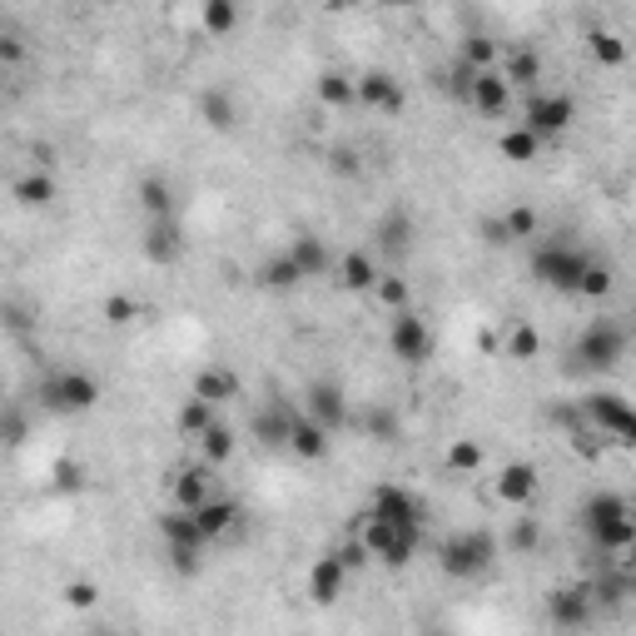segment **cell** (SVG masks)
Listing matches in <instances>:
<instances>
[{
	"label": "cell",
	"instance_id": "f6af8a7d",
	"mask_svg": "<svg viewBox=\"0 0 636 636\" xmlns=\"http://www.w3.org/2000/svg\"><path fill=\"white\" fill-rule=\"evenodd\" d=\"M463 66L467 70L497 66V41H493V35H467V41H463Z\"/></svg>",
	"mask_w": 636,
	"mask_h": 636
},
{
	"label": "cell",
	"instance_id": "9a60e30c",
	"mask_svg": "<svg viewBox=\"0 0 636 636\" xmlns=\"http://www.w3.org/2000/svg\"><path fill=\"white\" fill-rule=\"evenodd\" d=\"M299 463H324L328 453H334V432L319 428V423L309 418V413H293V428H289V442H284Z\"/></svg>",
	"mask_w": 636,
	"mask_h": 636
},
{
	"label": "cell",
	"instance_id": "603a6c76",
	"mask_svg": "<svg viewBox=\"0 0 636 636\" xmlns=\"http://www.w3.org/2000/svg\"><path fill=\"white\" fill-rule=\"evenodd\" d=\"M289 259L299 264L303 284H309V279H324V274H334V248H328L319 234H299V239H293V244H289Z\"/></svg>",
	"mask_w": 636,
	"mask_h": 636
},
{
	"label": "cell",
	"instance_id": "5b68a950",
	"mask_svg": "<svg viewBox=\"0 0 636 636\" xmlns=\"http://www.w3.org/2000/svg\"><path fill=\"white\" fill-rule=\"evenodd\" d=\"M41 403L50 413H60V418H80V413H90L100 403V378L85 373V368H60V373H50L41 383Z\"/></svg>",
	"mask_w": 636,
	"mask_h": 636
},
{
	"label": "cell",
	"instance_id": "ffe728a7",
	"mask_svg": "<svg viewBox=\"0 0 636 636\" xmlns=\"http://www.w3.org/2000/svg\"><path fill=\"white\" fill-rule=\"evenodd\" d=\"M344 587H348V567L334 557V552H324V557L309 567V597L319 606H334L338 597H344Z\"/></svg>",
	"mask_w": 636,
	"mask_h": 636
},
{
	"label": "cell",
	"instance_id": "8992f818",
	"mask_svg": "<svg viewBox=\"0 0 636 636\" xmlns=\"http://www.w3.org/2000/svg\"><path fill=\"white\" fill-rule=\"evenodd\" d=\"M626 324L622 319H592V324L577 334V363L592 368V373H612L626 358Z\"/></svg>",
	"mask_w": 636,
	"mask_h": 636
},
{
	"label": "cell",
	"instance_id": "6da1fadb",
	"mask_svg": "<svg viewBox=\"0 0 636 636\" xmlns=\"http://www.w3.org/2000/svg\"><path fill=\"white\" fill-rule=\"evenodd\" d=\"M582 528H587V537H592V547L606 552V557H622V552H632V542H636L632 502H626L622 493L587 497V502H582Z\"/></svg>",
	"mask_w": 636,
	"mask_h": 636
},
{
	"label": "cell",
	"instance_id": "7402d4cb",
	"mask_svg": "<svg viewBox=\"0 0 636 636\" xmlns=\"http://www.w3.org/2000/svg\"><path fill=\"white\" fill-rule=\"evenodd\" d=\"M537 487H542V477H537V467L532 463H507L502 473H497V497H502L507 507H532V497H537Z\"/></svg>",
	"mask_w": 636,
	"mask_h": 636
},
{
	"label": "cell",
	"instance_id": "816d5d0a",
	"mask_svg": "<svg viewBox=\"0 0 636 636\" xmlns=\"http://www.w3.org/2000/svg\"><path fill=\"white\" fill-rule=\"evenodd\" d=\"M21 60H25V41H21V35H5V31H0V70L21 66Z\"/></svg>",
	"mask_w": 636,
	"mask_h": 636
},
{
	"label": "cell",
	"instance_id": "60d3db41",
	"mask_svg": "<svg viewBox=\"0 0 636 636\" xmlns=\"http://www.w3.org/2000/svg\"><path fill=\"white\" fill-rule=\"evenodd\" d=\"M368 293H373V299L383 303V309H389V313L413 309V289H408V279H398V274H378V284H373V289H368Z\"/></svg>",
	"mask_w": 636,
	"mask_h": 636
},
{
	"label": "cell",
	"instance_id": "484cf974",
	"mask_svg": "<svg viewBox=\"0 0 636 636\" xmlns=\"http://www.w3.org/2000/svg\"><path fill=\"white\" fill-rule=\"evenodd\" d=\"M209 493H215V483H209V463H189V467H180V473L170 477L174 507H189V512H195Z\"/></svg>",
	"mask_w": 636,
	"mask_h": 636
},
{
	"label": "cell",
	"instance_id": "836d02e7",
	"mask_svg": "<svg viewBox=\"0 0 636 636\" xmlns=\"http://www.w3.org/2000/svg\"><path fill=\"white\" fill-rule=\"evenodd\" d=\"M199 25H205V35H215V41L234 35L239 31V0H199Z\"/></svg>",
	"mask_w": 636,
	"mask_h": 636
},
{
	"label": "cell",
	"instance_id": "44dd1931",
	"mask_svg": "<svg viewBox=\"0 0 636 636\" xmlns=\"http://www.w3.org/2000/svg\"><path fill=\"white\" fill-rule=\"evenodd\" d=\"M195 522H199V532H205L209 542H219V537H229V532L244 522V512H239L234 497H215V493H209L205 502L195 507Z\"/></svg>",
	"mask_w": 636,
	"mask_h": 636
},
{
	"label": "cell",
	"instance_id": "4fadbf2b",
	"mask_svg": "<svg viewBox=\"0 0 636 636\" xmlns=\"http://www.w3.org/2000/svg\"><path fill=\"white\" fill-rule=\"evenodd\" d=\"M354 90H358V105L378 109V115H403V105H408V90H403L389 70H363V76L354 80Z\"/></svg>",
	"mask_w": 636,
	"mask_h": 636
},
{
	"label": "cell",
	"instance_id": "f5cc1de1",
	"mask_svg": "<svg viewBox=\"0 0 636 636\" xmlns=\"http://www.w3.org/2000/svg\"><path fill=\"white\" fill-rule=\"evenodd\" d=\"M328 170L344 174V180H354V174H363V160H358L354 150H334V154H328Z\"/></svg>",
	"mask_w": 636,
	"mask_h": 636
},
{
	"label": "cell",
	"instance_id": "9f6ffc18",
	"mask_svg": "<svg viewBox=\"0 0 636 636\" xmlns=\"http://www.w3.org/2000/svg\"><path fill=\"white\" fill-rule=\"evenodd\" d=\"M0 90H5V70H0Z\"/></svg>",
	"mask_w": 636,
	"mask_h": 636
},
{
	"label": "cell",
	"instance_id": "ab89813d",
	"mask_svg": "<svg viewBox=\"0 0 636 636\" xmlns=\"http://www.w3.org/2000/svg\"><path fill=\"white\" fill-rule=\"evenodd\" d=\"M31 438V413L21 403H0V448H21Z\"/></svg>",
	"mask_w": 636,
	"mask_h": 636
},
{
	"label": "cell",
	"instance_id": "d6a6232c",
	"mask_svg": "<svg viewBox=\"0 0 636 636\" xmlns=\"http://www.w3.org/2000/svg\"><path fill=\"white\" fill-rule=\"evenodd\" d=\"M483 463H487V448L477 438H453V442H448V453H442V467H448L453 477L483 473Z\"/></svg>",
	"mask_w": 636,
	"mask_h": 636
},
{
	"label": "cell",
	"instance_id": "d6986e66",
	"mask_svg": "<svg viewBox=\"0 0 636 636\" xmlns=\"http://www.w3.org/2000/svg\"><path fill=\"white\" fill-rule=\"evenodd\" d=\"M195 109H199V119H205V125H209V130H215V135L239 130V100H234V90H224V85L199 90Z\"/></svg>",
	"mask_w": 636,
	"mask_h": 636
},
{
	"label": "cell",
	"instance_id": "2e32d148",
	"mask_svg": "<svg viewBox=\"0 0 636 636\" xmlns=\"http://www.w3.org/2000/svg\"><path fill=\"white\" fill-rule=\"evenodd\" d=\"M378 259H373V248H344L334 259V279L344 293H368L378 284Z\"/></svg>",
	"mask_w": 636,
	"mask_h": 636
},
{
	"label": "cell",
	"instance_id": "ee69618b",
	"mask_svg": "<svg viewBox=\"0 0 636 636\" xmlns=\"http://www.w3.org/2000/svg\"><path fill=\"white\" fill-rule=\"evenodd\" d=\"M100 313H105L109 328H130L135 319H140V303H135L130 293H109V299L100 303Z\"/></svg>",
	"mask_w": 636,
	"mask_h": 636
},
{
	"label": "cell",
	"instance_id": "b9f144b4",
	"mask_svg": "<svg viewBox=\"0 0 636 636\" xmlns=\"http://www.w3.org/2000/svg\"><path fill=\"white\" fill-rule=\"evenodd\" d=\"M497 219H502V229H507L512 244H528V239H537V229H542V219H537V209H532V205H512L507 215H497Z\"/></svg>",
	"mask_w": 636,
	"mask_h": 636
},
{
	"label": "cell",
	"instance_id": "9c48e42d",
	"mask_svg": "<svg viewBox=\"0 0 636 636\" xmlns=\"http://www.w3.org/2000/svg\"><path fill=\"white\" fill-rule=\"evenodd\" d=\"M363 518H378V522H393V528H423L428 522V512H423L418 493H408V487L398 483H383L373 487V497H368Z\"/></svg>",
	"mask_w": 636,
	"mask_h": 636
},
{
	"label": "cell",
	"instance_id": "3957f363",
	"mask_svg": "<svg viewBox=\"0 0 636 636\" xmlns=\"http://www.w3.org/2000/svg\"><path fill=\"white\" fill-rule=\"evenodd\" d=\"M348 532L368 547V562H383V567H393V571L408 567V562L418 557V542H423V528H393V522L363 518V512H354Z\"/></svg>",
	"mask_w": 636,
	"mask_h": 636
},
{
	"label": "cell",
	"instance_id": "74e56055",
	"mask_svg": "<svg viewBox=\"0 0 636 636\" xmlns=\"http://www.w3.org/2000/svg\"><path fill=\"white\" fill-rule=\"evenodd\" d=\"M358 428H363L373 442H393L398 438V413L383 408V403H368V408L358 413Z\"/></svg>",
	"mask_w": 636,
	"mask_h": 636
},
{
	"label": "cell",
	"instance_id": "bcb514c9",
	"mask_svg": "<svg viewBox=\"0 0 636 636\" xmlns=\"http://www.w3.org/2000/svg\"><path fill=\"white\" fill-rule=\"evenodd\" d=\"M507 547L518 552V557H532V552L542 547V528H537V518H518V522H512V532H507Z\"/></svg>",
	"mask_w": 636,
	"mask_h": 636
},
{
	"label": "cell",
	"instance_id": "8d00e7d4",
	"mask_svg": "<svg viewBox=\"0 0 636 636\" xmlns=\"http://www.w3.org/2000/svg\"><path fill=\"white\" fill-rule=\"evenodd\" d=\"M587 55H592L602 70H622L626 66V41L616 31H592L587 35Z\"/></svg>",
	"mask_w": 636,
	"mask_h": 636
},
{
	"label": "cell",
	"instance_id": "f35d334b",
	"mask_svg": "<svg viewBox=\"0 0 636 636\" xmlns=\"http://www.w3.org/2000/svg\"><path fill=\"white\" fill-rule=\"evenodd\" d=\"M209 423H215V403L195 398V393H189V398H184V408L174 413V428H180L184 438H199V432H205Z\"/></svg>",
	"mask_w": 636,
	"mask_h": 636
},
{
	"label": "cell",
	"instance_id": "8fae6325",
	"mask_svg": "<svg viewBox=\"0 0 636 636\" xmlns=\"http://www.w3.org/2000/svg\"><path fill=\"white\" fill-rule=\"evenodd\" d=\"M303 413H309L319 428H328V432H338V428H348L354 423V408H348V393L338 389V383H309V393H303Z\"/></svg>",
	"mask_w": 636,
	"mask_h": 636
},
{
	"label": "cell",
	"instance_id": "7bdbcfd3",
	"mask_svg": "<svg viewBox=\"0 0 636 636\" xmlns=\"http://www.w3.org/2000/svg\"><path fill=\"white\" fill-rule=\"evenodd\" d=\"M502 348H507V358H518V363H532V358L542 354V334L532 324H512L507 328V338H502Z\"/></svg>",
	"mask_w": 636,
	"mask_h": 636
},
{
	"label": "cell",
	"instance_id": "1f68e13d",
	"mask_svg": "<svg viewBox=\"0 0 636 636\" xmlns=\"http://www.w3.org/2000/svg\"><path fill=\"white\" fill-rule=\"evenodd\" d=\"M313 95H319V105H328V109L358 105L354 76H344V70H319V80H313Z\"/></svg>",
	"mask_w": 636,
	"mask_h": 636
},
{
	"label": "cell",
	"instance_id": "e0dca14e",
	"mask_svg": "<svg viewBox=\"0 0 636 636\" xmlns=\"http://www.w3.org/2000/svg\"><path fill=\"white\" fill-rule=\"evenodd\" d=\"M592 597L582 587H562V592H547V622L562 626V632H577V626L592 622Z\"/></svg>",
	"mask_w": 636,
	"mask_h": 636
},
{
	"label": "cell",
	"instance_id": "db71d44e",
	"mask_svg": "<svg viewBox=\"0 0 636 636\" xmlns=\"http://www.w3.org/2000/svg\"><path fill=\"white\" fill-rule=\"evenodd\" d=\"M477 234H483V244H493V248L512 244V239H507V229H502V219H483V224H477Z\"/></svg>",
	"mask_w": 636,
	"mask_h": 636
},
{
	"label": "cell",
	"instance_id": "f1b7e54d",
	"mask_svg": "<svg viewBox=\"0 0 636 636\" xmlns=\"http://www.w3.org/2000/svg\"><path fill=\"white\" fill-rule=\"evenodd\" d=\"M373 239H378V248H383V254L403 259V254L413 248V219H408V209H389V215L378 219Z\"/></svg>",
	"mask_w": 636,
	"mask_h": 636
},
{
	"label": "cell",
	"instance_id": "7a4b0ae2",
	"mask_svg": "<svg viewBox=\"0 0 636 636\" xmlns=\"http://www.w3.org/2000/svg\"><path fill=\"white\" fill-rule=\"evenodd\" d=\"M493 562H497V537L487 528L453 532V537H442V547H438V567H442V577H453V582H477L483 571H493Z\"/></svg>",
	"mask_w": 636,
	"mask_h": 636
},
{
	"label": "cell",
	"instance_id": "ba28073f",
	"mask_svg": "<svg viewBox=\"0 0 636 636\" xmlns=\"http://www.w3.org/2000/svg\"><path fill=\"white\" fill-rule=\"evenodd\" d=\"M582 423L602 432L606 442H616V448H632L636 442V413L622 393H592V398H582Z\"/></svg>",
	"mask_w": 636,
	"mask_h": 636
},
{
	"label": "cell",
	"instance_id": "52a82bcc",
	"mask_svg": "<svg viewBox=\"0 0 636 636\" xmlns=\"http://www.w3.org/2000/svg\"><path fill=\"white\" fill-rule=\"evenodd\" d=\"M522 125H528L542 144L557 140V135H567L571 125H577V100H571L567 90H532L528 109H522Z\"/></svg>",
	"mask_w": 636,
	"mask_h": 636
},
{
	"label": "cell",
	"instance_id": "5bb4252c",
	"mask_svg": "<svg viewBox=\"0 0 636 636\" xmlns=\"http://www.w3.org/2000/svg\"><path fill=\"white\" fill-rule=\"evenodd\" d=\"M467 105L477 109V115H507V105H512V85L502 80V70L487 66V70H473V80H467Z\"/></svg>",
	"mask_w": 636,
	"mask_h": 636
},
{
	"label": "cell",
	"instance_id": "681fc988",
	"mask_svg": "<svg viewBox=\"0 0 636 636\" xmlns=\"http://www.w3.org/2000/svg\"><path fill=\"white\" fill-rule=\"evenodd\" d=\"M60 602L76 606V612H90V606L100 602V587L95 582H66L60 587Z\"/></svg>",
	"mask_w": 636,
	"mask_h": 636
},
{
	"label": "cell",
	"instance_id": "d4e9b609",
	"mask_svg": "<svg viewBox=\"0 0 636 636\" xmlns=\"http://www.w3.org/2000/svg\"><path fill=\"white\" fill-rule=\"evenodd\" d=\"M189 393L195 398H205V403H234L239 398V373L234 368H224V363H209V368H199L195 373V383H189Z\"/></svg>",
	"mask_w": 636,
	"mask_h": 636
},
{
	"label": "cell",
	"instance_id": "f907efd6",
	"mask_svg": "<svg viewBox=\"0 0 636 636\" xmlns=\"http://www.w3.org/2000/svg\"><path fill=\"white\" fill-rule=\"evenodd\" d=\"M334 557H338V562H344V567H348V577L368 567V547H363V542L354 537V532H348V537H344V542H338V547H334Z\"/></svg>",
	"mask_w": 636,
	"mask_h": 636
},
{
	"label": "cell",
	"instance_id": "4316f807",
	"mask_svg": "<svg viewBox=\"0 0 636 636\" xmlns=\"http://www.w3.org/2000/svg\"><path fill=\"white\" fill-rule=\"evenodd\" d=\"M160 537H164V547H209V537L199 532V522H195L189 507H170V512H160Z\"/></svg>",
	"mask_w": 636,
	"mask_h": 636
},
{
	"label": "cell",
	"instance_id": "f546056e",
	"mask_svg": "<svg viewBox=\"0 0 636 636\" xmlns=\"http://www.w3.org/2000/svg\"><path fill=\"white\" fill-rule=\"evenodd\" d=\"M199 463H209V467H224L229 463V458H234L239 453V432L234 428H229V423H209V428L205 432H199Z\"/></svg>",
	"mask_w": 636,
	"mask_h": 636
},
{
	"label": "cell",
	"instance_id": "277c9868",
	"mask_svg": "<svg viewBox=\"0 0 636 636\" xmlns=\"http://www.w3.org/2000/svg\"><path fill=\"white\" fill-rule=\"evenodd\" d=\"M587 264H592V259H587L577 244H567V239H547V244L532 248V279H537L542 289H552V293H577Z\"/></svg>",
	"mask_w": 636,
	"mask_h": 636
},
{
	"label": "cell",
	"instance_id": "c3c4849f",
	"mask_svg": "<svg viewBox=\"0 0 636 636\" xmlns=\"http://www.w3.org/2000/svg\"><path fill=\"white\" fill-rule=\"evenodd\" d=\"M164 557L180 577H199V567H205V547H164Z\"/></svg>",
	"mask_w": 636,
	"mask_h": 636
},
{
	"label": "cell",
	"instance_id": "ac0fdd59",
	"mask_svg": "<svg viewBox=\"0 0 636 636\" xmlns=\"http://www.w3.org/2000/svg\"><path fill=\"white\" fill-rule=\"evenodd\" d=\"M293 403L284 398H269L259 413H254V423H248V432H254V442H264V448H284L289 442V428H293Z\"/></svg>",
	"mask_w": 636,
	"mask_h": 636
},
{
	"label": "cell",
	"instance_id": "4dcf8cb0",
	"mask_svg": "<svg viewBox=\"0 0 636 636\" xmlns=\"http://www.w3.org/2000/svg\"><path fill=\"white\" fill-rule=\"evenodd\" d=\"M135 199H140L144 219H154V215H174V209H180V199H174V184L164 180V174H144V180L135 184Z\"/></svg>",
	"mask_w": 636,
	"mask_h": 636
},
{
	"label": "cell",
	"instance_id": "83f0119b",
	"mask_svg": "<svg viewBox=\"0 0 636 636\" xmlns=\"http://www.w3.org/2000/svg\"><path fill=\"white\" fill-rule=\"evenodd\" d=\"M497 70H502V80L512 90H518V85L522 90H537V80H542V55L532 50V45H512V50L502 55V66H497Z\"/></svg>",
	"mask_w": 636,
	"mask_h": 636
},
{
	"label": "cell",
	"instance_id": "e575fe53",
	"mask_svg": "<svg viewBox=\"0 0 636 636\" xmlns=\"http://www.w3.org/2000/svg\"><path fill=\"white\" fill-rule=\"evenodd\" d=\"M497 154L512 164H532L542 154V140L528 130V125H512V130H502V140H497Z\"/></svg>",
	"mask_w": 636,
	"mask_h": 636
},
{
	"label": "cell",
	"instance_id": "d590c367",
	"mask_svg": "<svg viewBox=\"0 0 636 636\" xmlns=\"http://www.w3.org/2000/svg\"><path fill=\"white\" fill-rule=\"evenodd\" d=\"M259 284H264V289H279V293H293V289H299L303 274H299V264L289 259V248H284V254H274V259H264Z\"/></svg>",
	"mask_w": 636,
	"mask_h": 636
},
{
	"label": "cell",
	"instance_id": "7c38bea8",
	"mask_svg": "<svg viewBox=\"0 0 636 636\" xmlns=\"http://www.w3.org/2000/svg\"><path fill=\"white\" fill-rule=\"evenodd\" d=\"M144 259L154 264V269H170V264L184 259V229L174 215H154L144 219Z\"/></svg>",
	"mask_w": 636,
	"mask_h": 636
},
{
	"label": "cell",
	"instance_id": "30bf717a",
	"mask_svg": "<svg viewBox=\"0 0 636 636\" xmlns=\"http://www.w3.org/2000/svg\"><path fill=\"white\" fill-rule=\"evenodd\" d=\"M389 348H393V358L398 363H428V354H432V328L423 324V313H413V309H398L389 319Z\"/></svg>",
	"mask_w": 636,
	"mask_h": 636
},
{
	"label": "cell",
	"instance_id": "11a10c76",
	"mask_svg": "<svg viewBox=\"0 0 636 636\" xmlns=\"http://www.w3.org/2000/svg\"><path fill=\"white\" fill-rule=\"evenodd\" d=\"M0 403H5V383H0Z\"/></svg>",
	"mask_w": 636,
	"mask_h": 636
},
{
	"label": "cell",
	"instance_id": "7dc6e473",
	"mask_svg": "<svg viewBox=\"0 0 636 636\" xmlns=\"http://www.w3.org/2000/svg\"><path fill=\"white\" fill-rule=\"evenodd\" d=\"M616 289V274L606 269V264H587V274H582V284H577V293H582V299H606V293Z\"/></svg>",
	"mask_w": 636,
	"mask_h": 636
},
{
	"label": "cell",
	"instance_id": "cb8c5ba5",
	"mask_svg": "<svg viewBox=\"0 0 636 636\" xmlns=\"http://www.w3.org/2000/svg\"><path fill=\"white\" fill-rule=\"evenodd\" d=\"M11 199L21 209H50L55 199H60V184H55L50 170H25L21 180L11 184Z\"/></svg>",
	"mask_w": 636,
	"mask_h": 636
}]
</instances>
